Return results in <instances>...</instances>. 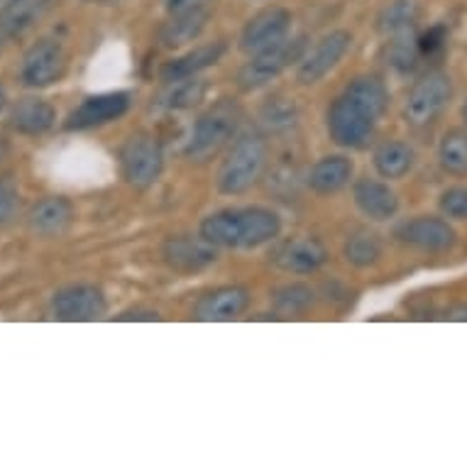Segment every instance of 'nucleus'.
Segmentation results:
<instances>
[{
    "instance_id": "412c9836",
    "label": "nucleus",
    "mask_w": 467,
    "mask_h": 467,
    "mask_svg": "<svg viewBox=\"0 0 467 467\" xmlns=\"http://www.w3.org/2000/svg\"><path fill=\"white\" fill-rule=\"evenodd\" d=\"M350 179H353V161L348 160V157H340V154H336V157H323L308 171V186L318 196L337 193L340 189L348 186Z\"/></svg>"
},
{
    "instance_id": "cd10ccee",
    "label": "nucleus",
    "mask_w": 467,
    "mask_h": 467,
    "mask_svg": "<svg viewBox=\"0 0 467 467\" xmlns=\"http://www.w3.org/2000/svg\"><path fill=\"white\" fill-rule=\"evenodd\" d=\"M343 254L345 260L355 265V267H369V265H375L382 257V243H379L375 233L358 230V233H353L350 238L345 240Z\"/></svg>"
},
{
    "instance_id": "e433bc0d",
    "label": "nucleus",
    "mask_w": 467,
    "mask_h": 467,
    "mask_svg": "<svg viewBox=\"0 0 467 467\" xmlns=\"http://www.w3.org/2000/svg\"><path fill=\"white\" fill-rule=\"evenodd\" d=\"M443 318H448V321H462V323H467V304H460V306L451 308V311H445Z\"/></svg>"
},
{
    "instance_id": "ea45409f",
    "label": "nucleus",
    "mask_w": 467,
    "mask_h": 467,
    "mask_svg": "<svg viewBox=\"0 0 467 467\" xmlns=\"http://www.w3.org/2000/svg\"><path fill=\"white\" fill-rule=\"evenodd\" d=\"M5 152H8V145H5V142H3V138H0V157H3Z\"/></svg>"
},
{
    "instance_id": "a19ab883",
    "label": "nucleus",
    "mask_w": 467,
    "mask_h": 467,
    "mask_svg": "<svg viewBox=\"0 0 467 467\" xmlns=\"http://www.w3.org/2000/svg\"><path fill=\"white\" fill-rule=\"evenodd\" d=\"M462 120H465V125H467V100L462 103Z\"/></svg>"
},
{
    "instance_id": "dca6fc26",
    "label": "nucleus",
    "mask_w": 467,
    "mask_h": 467,
    "mask_svg": "<svg viewBox=\"0 0 467 467\" xmlns=\"http://www.w3.org/2000/svg\"><path fill=\"white\" fill-rule=\"evenodd\" d=\"M326 260H328V250L314 238L286 240L272 250V262L282 272H291V275H311L316 269H321Z\"/></svg>"
},
{
    "instance_id": "9d476101",
    "label": "nucleus",
    "mask_w": 467,
    "mask_h": 467,
    "mask_svg": "<svg viewBox=\"0 0 467 467\" xmlns=\"http://www.w3.org/2000/svg\"><path fill=\"white\" fill-rule=\"evenodd\" d=\"M394 238L401 245L416 247L423 253H445L455 245V228L443 218L436 215H416L411 221L399 223L394 228Z\"/></svg>"
},
{
    "instance_id": "72a5a7b5",
    "label": "nucleus",
    "mask_w": 467,
    "mask_h": 467,
    "mask_svg": "<svg viewBox=\"0 0 467 467\" xmlns=\"http://www.w3.org/2000/svg\"><path fill=\"white\" fill-rule=\"evenodd\" d=\"M445 47H448V30H445L443 25H433L423 35H419L421 59H438V57H443Z\"/></svg>"
},
{
    "instance_id": "f257e3e1",
    "label": "nucleus",
    "mask_w": 467,
    "mask_h": 467,
    "mask_svg": "<svg viewBox=\"0 0 467 467\" xmlns=\"http://www.w3.org/2000/svg\"><path fill=\"white\" fill-rule=\"evenodd\" d=\"M282 221L267 208H225L201 221L199 235L215 247L253 250L279 235Z\"/></svg>"
},
{
    "instance_id": "7ed1b4c3",
    "label": "nucleus",
    "mask_w": 467,
    "mask_h": 467,
    "mask_svg": "<svg viewBox=\"0 0 467 467\" xmlns=\"http://www.w3.org/2000/svg\"><path fill=\"white\" fill-rule=\"evenodd\" d=\"M240 125V108L235 100L221 99L199 115L193 123L184 154L193 161H206L221 152L228 145V140L235 135Z\"/></svg>"
},
{
    "instance_id": "393cba45",
    "label": "nucleus",
    "mask_w": 467,
    "mask_h": 467,
    "mask_svg": "<svg viewBox=\"0 0 467 467\" xmlns=\"http://www.w3.org/2000/svg\"><path fill=\"white\" fill-rule=\"evenodd\" d=\"M345 96L353 99L358 106L365 108L375 118H382L387 106H389V88L384 86L382 78L377 77H358L345 88Z\"/></svg>"
},
{
    "instance_id": "58836bf2",
    "label": "nucleus",
    "mask_w": 467,
    "mask_h": 467,
    "mask_svg": "<svg viewBox=\"0 0 467 467\" xmlns=\"http://www.w3.org/2000/svg\"><path fill=\"white\" fill-rule=\"evenodd\" d=\"M86 3H99V5H110L115 0H86Z\"/></svg>"
},
{
    "instance_id": "7c9ffc66",
    "label": "nucleus",
    "mask_w": 467,
    "mask_h": 467,
    "mask_svg": "<svg viewBox=\"0 0 467 467\" xmlns=\"http://www.w3.org/2000/svg\"><path fill=\"white\" fill-rule=\"evenodd\" d=\"M421 59V52H419V37L411 32H401V35H394L389 42V64L397 71L406 74L416 67V62Z\"/></svg>"
},
{
    "instance_id": "4468645a",
    "label": "nucleus",
    "mask_w": 467,
    "mask_h": 467,
    "mask_svg": "<svg viewBox=\"0 0 467 467\" xmlns=\"http://www.w3.org/2000/svg\"><path fill=\"white\" fill-rule=\"evenodd\" d=\"M161 257L169 267L192 275V272H201V269L211 267L218 257L215 245H211L208 240L192 238V235H179V238H169L161 247Z\"/></svg>"
},
{
    "instance_id": "f03ea898",
    "label": "nucleus",
    "mask_w": 467,
    "mask_h": 467,
    "mask_svg": "<svg viewBox=\"0 0 467 467\" xmlns=\"http://www.w3.org/2000/svg\"><path fill=\"white\" fill-rule=\"evenodd\" d=\"M265 167H267V142L257 132L240 135L218 169V179H215L218 192L225 196H240L250 192L262 177Z\"/></svg>"
},
{
    "instance_id": "c85d7f7f",
    "label": "nucleus",
    "mask_w": 467,
    "mask_h": 467,
    "mask_svg": "<svg viewBox=\"0 0 467 467\" xmlns=\"http://www.w3.org/2000/svg\"><path fill=\"white\" fill-rule=\"evenodd\" d=\"M416 16L419 13L411 0H394L379 16V30L389 37L401 35V32H411L416 27Z\"/></svg>"
},
{
    "instance_id": "a211bd4d",
    "label": "nucleus",
    "mask_w": 467,
    "mask_h": 467,
    "mask_svg": "<svg viewBox=\"0 0 467 467\" xmlns=\"http://www.w3.org/2000/svg\"><path fill=\"white\" fill-rule=\"evenodd\" d=\"M54 0H8L0 5V37L16 39L47 16Z\"/></svg>"
},
{
    "instance_id": "39448f33",
    "label": "nucleus",
    "mask_w": 467,
    "mask_h": 467,
    "mask_svg": "<svg viewBox=\"0 0 467 467\" xmlns=\"http://www.w3.org/2000/svg\"><path fill=\"white\" fill-rule=\"evenodd\" d=\"M452 99V81L443 71H429L411 86L404 103V120L411 128L436 123Z\"/></svg>"
},
{
    "instance_id": "6ab92c4d",
    "label": "nucleus",
    "mask_w": 467,
    "mask_h": 467,
    "mask_svg": "<svg viewBox=\"0 0 467 467\" xmlns=\"http://www.w3.org/2000/svg\"><path fill=\"white\" fill-rule=\"evenodd\" d=\"M225 54V45L223 42H213V45L196 47L192 52L182 54L177 59H171L161 67L160 77L164 84H174L182 78L199 77L201 71L211 69L213 64L221 62V57Z\"/></svg>"
},
{
    "instance_id": "aec40b11",
    "label": "nucleus",
    "mask_w": 467,
    "mask_h": 467,
    "mask_svg": "<svg viewBox=\"0 0 467 467\" xmlns=\"http://www.w3.org/2000/svg\"><path fill=\"white\" fill-rule=\"evenodd\" d=\"M57 123V110L45 99H23L10 110V128L27 138H37L52 130Z\"/></svg>"
},
{
    "instance_id": "6e6552de",
    "label": "nucleus",
    "mask_w": 467,
    "mask_h": 467,
    "mask_svg": "<svg viewBox=\"0 0 467 467\" xmlns=\"http://www.w3.org/2000/svg\"><path fill=\"white\" fill-rule=\"evenodd\" d=\"M67 71V54L59 39H39L20 64V81L27 88H47L57 84Z\"/></svg>"
},
{
    "instance_id": "79ce46f5",
    "label": "nucleus",
    "mask_w": 467,
    "mask_h": 467,
    "mask_svg": "<svg viewBox=\"0 0 467 467\" xmlns=\"http://www.w3.org/2000/svg\"><path fill=\"white\" fill-rule=\"evenodd\" d=\"M3 45H5V39L0 37V52H3Z\"/></svg>"
},
{
    "instance_id": "2f4dec72",
    "label": "nucleus",
    "mask_w": 467,
    "mask_h": 467,
    "mask_svg": "<svg viewBox=\"0 0 467 467\" xmlns=\"http://www.w3.org/2000/svg\"><path fill=\"white\" fill-rule=\"evenodd\" d=\"M20 211V189L13 174H0V225L16 221Z\"/></svg>"
},
{
    "instance_id": "4be33fe9",
    "label": "nucleus",
    "mask_w": 467,
    "mask_h": 467,
    "mask_svg": "<svg viewBox=\"0 0 467 467\" xmlns=\"http://www.w3.org/2000/svg\"><path fill=\"white\" fill-rule=\"evenodd\" d=\"M355 203L369 221H389L399 213L397 193L382 182H360L355 186Z\"/></svg>"
},
{
    "instance_id": "f3484780",
    "label": "nucleus",
    "mask_w": 467,
    "mask_h": 467,
    "mask_svg": "<svg viewBox=\"0 0 467 467\" xmlns=\"http://www.w3.org/2000/svg\"><path fill=\"white\" fill-rule=\"evenodd\" d=\"M74 221V206L64 196H47L27 213V225L39 238H57Z\"/></svg>"
},
{
    "instance_id": "5701e85b",
    "label": "nucleus",
    "mask_w": 467,
    "mask_h": 467,
    "mask_svg": "<svg viewBox=\"0 0 467 467\" xmlns=\"http://www.w3.org/2000/svg\"><path fill=\"white\" fill-rule=\"evenodd\" d=\"M208 13L206 8H196L189 10V13H179V16H171L164 27L160 32V42L161 47L167 49H179V47L189 45L193 39L201 37V32L206 30L208 25Z\"/></svg>"
},
{
    "instance_id": "0eeeda50",
    "label": "nucleus",
    "mask_w": 467,
    "mask_h": 467,
    "mask_svg": "<svg viewBox=\"0 0 467 467\" xmlns=\"http://www.w3.org/2000/svg\"><path fill=\"white\" fill-rule=\"evenodd\" d=\"M120 169L128 184L135 189H147L160 179L161 169H164V152L157 138L140 132L128 140L120 154Z\"/></svg>"
},
{
    "instance_id": "a878e982",
    "label": "nucleus",
    "mask_w": 467,
    "mask_h": 467,
    "mask_svg": "<svg viewBox=\"0 0 467 467\" xmlns=\"http://www.w3.org/2000/svg\"><path fill=\"white\" fill-rule=\"evenodd\" d=\"M438 161L445 174L467 177V130L455 128V130L445 132L438 145Z\"/></svg>"
},
{
    "instance_id": "c9c22d12",
    "label": "nucleus",
    "mask_w": 467,
    "mask_h": 467,
    "mask_svg": "<svg viewBox=\"0 0 467 467\" xmlns=\"http://www.w3.org/2000/svg\"><path fill=\"white\" fill-rule=\"evenodd\" d=\"M160 316L154 311H128V314L118 316V321H157Z\"/></svg>"
},
{
    "instance_id": "f704fd0d",
    "label": "nucleus",
    "mask_w": 467,
    "mask_h": 467,
    "mask_svg": "<svg viewBox=\"0 0 467 467\" xmlns=\"http://www.w3.org/2000/svg\"><path fill=\"white\" fill-rule=\"evenodd\" d=\"M208 0H164L169 16H179V13H189V10L206 8Z\"/></svg>"
},
{
    "instance_id": "2eb2a0df",
    "label": "nucleus",
    "mask_w": 467,
    "mask_h": 467,
    "mask_svg": "<svg viewBox=\"0 0 467 467\" xmlns=\"http://www.w3.org/2000/svg\"><path fill=\"white\" fill-rule=\"evenodd\" d=\"M250 306V291L245 286H218L208 291L206 296L193 308V318L206 323H223L233 321L243 316Z\"/></svg>"
},
{
    "instance_id": "473e14b6",
    "label": "nucleus",
    "mask_w": 467,
    "mask_h": 467,
    "mask_svg": "<svg viewBox=\"0 0 467 467\" xmlns=\"http://www.w3.org/2000/svg\"><path fill=\"white\" fill-rule=\"evenodd\" d=\"M438 206L448 218L455 221H467V186H451L441 193Z\"/></svg>"
},
{
    "instance_id": "4c0bfd02",
    "label": "nucleus",
    "mask_w": 467,
    "mask_h": 467,
    "mask_svg": "<svg viewBox=\"0 0 467 467\" xmlns=\"http://www.w3.org/2000/svg\"><path fill=\"white\" fill-rule=\"evenodd\" d=\"M5 106H8V93H5V88L0 86V113L5 110Z\"/></svg>"
},
{
    "instance_id": "9b49d317",
    "label": "nucleus",
    "mask_w": 467,
    "mask_h": 467,
    "mask_svg": "<svg viewBox=\"0 0 467 467\" xmlns=\"http://www.w3.org/2000/svg\"><path fill=\"white\" fill-rule=\"evenodd\" d=\"M108 301L103 291L93 284H74L64 286L54 294L52 311L59 321L67 323H86L99 321L106 314Z\"/></svg>"
},
{
    "instance_id": "b1692460",
    "label": "nucleus",
    "mask_w": 467,
    "mask_h": 467,
    "mask_svg": "<svg viewBox=\"0 0 467 467\" xmlns=\"http://www.w3.org/2000/svg\"><path fill=\"white\" fill-rule=\"evenodd\" d=\"M416 164V152L406 142L389 140L377 147L375 169L382 179H401L406 177Z\"/></svg>"
},
{
    "instance_id": "ddd939ff",
    "label": "nucleus",
    "mask_w": 467,
    "mask_h": 467,
    "mask_svg": "<svg viewBox=\"0 0 467 467\" xmlns=\"http://www.w3.org/2000/svg\"><path fill=\"white\" fill-rule=\"evenodd\" d=\"M291 30V13L284 8H267L245 25V30L240 35V47L243 52L257 54L267 47L282 42L289 37Z\"/></svg>"
},
{
    "instance_id": "1a4fd4ad",
    "label": "nucleus",
    "mask_w": 467,
    "mask_h": 467,
    "mask_svg": "<svg viewBox=\"0 0 467 467\" xmlns=\"http://www.w3.org/2000/svg\"><path fill=\"white\" fill-rule=\"evenodd\" d=\"M132 96L128 91H108V93H96L88 96L78 103L67 118L64 128L71 132L91 130V128H100L123 118L130 110Z\"/></svg>"
},
{
    "instance_id": "f8f14e48",
    "label": "nucleus",
    "mask_w": 467,
    "mask_h": 467,
    "mask_svg": "<svg viewBox=\"0 0 467 467\" xmlns=\"http://www.w3.org/2000/svg\"><path fill=\"white\" fill-rule=\"evenodd\" d=\"M353 45V37L350 32L336 30L326 35V37L318 42V45L311 49L308 54H304L299 62V69H296V78L299 84L314 86L318 84L323 77H328L330 71L336 69L340 59L345 57V52Z\"/></svg>"
},
{
    "instance_id": "37998d69",
    "label": "nucleus",
    "mask_w": 467,
    "mask_h": 467,
    "mask_svg": "<svg viewBox=\"0 0 467 467\" xmlns=\"http://www.w3.org/2000/svg\"><path fill=\"white\" fill-rule=\"evenodd\" d=\"M3 3H8V0H0V5H3Z\"/></svg>"
},
{
    "instance_id": "bb28decb",
    "label": "nucleus",
    "mask_w": 467,
    "mask_h": 467,
    "mask_svg": "<svg viewBox=\"0 0 467 467\" xmlns=\"http://www.w3.org/2000/svg\"><path fill=\"white\" fill-rule=\"evenodd\" d=\"M169 86L171 88L157 103V108H164V110H186V108H193L196 103L203 100V96L208 91L206 81H201L196 77L182 78V81H174V84Z\"/></svg>"
},
{
    "instance_id": "c756f323",
    "label": "nucleus",
    "mask_w": 467,
    "mask_h": 467,
    "mask_svg": "<svg viewBox=\"0 0 467 467\" xmlns=\"http://www.w3.org/2000/svg\"><path fill=\"white\" fill-rule=\"evenodd\" d=\"M316 294L306 284H286L282 289L275 291L272 304H275L282 314H304L308 308L314 306Z\"/></svg>"
},
{
    "instance_id": "20e7f679",
    "label": "nucleus",
    "mask_w": 467,
    "mask_h": 467,
    "mask_svg": "<svg viewBox=\"0 0 467 467\" xmlns=\"http://www.w3.org/2000/svg\"><path fill=\"white\" fill-rule=\"evenodd\" d=\"M304 52H306V37H286L253 54V59L240 69L238 86L243 91H257L269 81H275L279 74H284L291 64L301 62Z\"/></svg>"
},
{
    "instance_id": "423d86ee",
    "label": "nucleus",
    "mask_w": 467,
    "mask_h": 467,
    "mask_svg": "<svg viewBox=\"0 0 467 467\" xmlns=\"http://www.w3.org/2000/svg\"><path fill=\"white\" fill-rule=\"evenodd\" d=\"M328 135L330 140L340 147L348 150H358V147L368 145V140L375 132V115H369L362 106H358L353 99L340 96L333 100L328 108Z\"/></svg>"
}]
</instances>
